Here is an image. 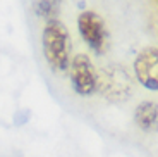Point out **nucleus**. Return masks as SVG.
<instances>
[{
  "label": "nucleus",
  "mask_w": 158,
  "mask_h": 157,
  "mask_svg": "<svg viewBox=\"0 0 158 157\" xmlns=\"http://www.w3.org/2000/svg\"><path fill=\"white\" fill-rule=\"evenodd\" d=\"M43 54L47 62L53 71H67L71 64V40H69V31L65 24L59 19L47 21L43 28Z\"/></svg>",
  "instance_id": "f257e3e1"
},
{
  "label": "nucleus",
  "mask_w": 158,
  "mask_h": 157,
  "mask_svg": "<svg viewBox=\"0 0 158 157\" xmlns=\"http://www.w3.org/2000/svg\"><path fill=\"white\" fill-rule=\"evenodd\" d=\"M96 90L108 100L118 102V100H126L131 97L132 83L124 69L110 66L96 73Z\"/></svg>",
  "instance_id": "f03ea898"
},
{
  "label": "nucleus",
  "mask_w": 158,
  "mask_h": 157,
  "mask_svg": "<svg viewBox=\"0 0 158 157\" xmlns=\"http://www.w3.org/2000/svg\"><path fill=\"white\" fill-rule=\"evenodd\" d=\"M77 28L81 36L88 45L98 55H103L110 47V36H108L105 21L93 11H84L77 17Z\"/></svg>",
  "instance_id": "7ed1b4c3"
},
{
  "label": "nucleus",
  "mask_w": 158,
  "mask_h": 157,
  "mask_svg": "<svg viewBox=\"0 0 158 157\" xmlns=\"http://www.w3.org/2000/svg\"><path fill=\"white\" fill-rule=\"evenodd\" d=\"M71 67V83L76 93L88 95L96 92V71L86 54H77L69 64Z\"/></svg>",
  "instance_id": "20e7f679"
},
{
  "label": "nucleus",
  "mask_w": 158,
  "mask_h": 157,
  "mask_svg": "<svg viewBox=\"0 0 158 157\" xmlns=\"http://www.w3.org/2000/svg\"><path fill=\"white\" fill-rule=\"evenodd\" d=\"M134 71L139 83L150 90L158 88V48L146 47L138 54L134 61Z\"/></svg>",
  "instance_id": "39448f33"
},
{
  "label": "nucleus",
  "mask_w": 158,
  "mask_h": 157,
  "mask_svg": "<svg viewBox=\"0 0 158 157\" xmlns=\"http://www.w3.org/2000/svg\"><path fill=\"white\" fill-rule=\"evenodd\" d=\"M156 118H158V109L155 102H143L136 107L134 121L141 130L144 131L153 130L155 124H156Z\"/></svg>",
  "instance_id": "423d86ee"
},
{
  "label": "nucleus",
  "mask_w": 158,
  "mask_h": 157,
  "mask_svg": "<svg viewBox=\"0 0 158 157\" xmlns=\"http://www.w3.org/2000/svg\"><path fill=\"white\" fill-rule=\"evenodd\" d=\"M64 0H33V11L38 17L47 21L59 19Z\"/></svg>",
  "instance_id": "0eeeda50"
}]
</instances>
